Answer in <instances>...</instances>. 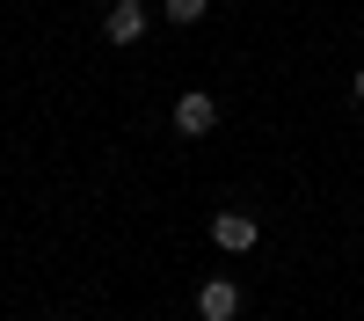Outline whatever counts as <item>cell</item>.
<instances>
[{"label":"cell","mask_w":364,"mask_h":321,"mask_svg":"<svg viewBox=\"0 0 364 321\" xmlns=\"http://www.w3.org/2000/svg\"><path fill=\"white\" fill-rule=\"evenodd\" d=\"M262 241V226L248 219V212H219V219H211V248H226V256H248Z\"/></svg>","instance_id":"obj_2"},{"label":"cell","mask_w":364,"mask_h":321,"mask_svg":"<svg viewBox=\"0 0 364 321\" xmlns=\"http://www.w3.org/2000/svg\"><path fill=\"white\" fill-rule=\"evenodd\" d=\"M102 37H109V44H139V37H146V8H139V0H109Z\"/></svg>","instance_id":"obj_4"},{"label":"cell","mask_w":364,"mask_h":321,"mask_svg":"<svg viewBox=\"0 0 364 321\" xmlns=\"http://www.w3.org/2000/svg\"><path fill=\"white\" fill-rule=\"evenodd\" d=\"M357 102H364V66H357Z\"/></svg>","instance_id":"obj_6"},{"label":"cell","mask_w":364,"mask_h":321,"mask_svg":"<svg viewBox=\"0 0 364 321\" xmlns=\"http://www.w3.org/2000/svg\"><path fill=\"white\" fill-rule=\"evenodd\" d=\"M197 314H204V321H233V314H240V285H233V278H204V285H197Z\"/></svg>","instance_id":"obj_3"},{"label":"cell","mask_w":364,"mask_h":321,"mask_svg":"<svg viewBox=\"0 0 364 321\" xmlns=\"http://www.w3.org/2000/svg\"><path fill=\"white\" fill-rule=\"evenodd\" d=\"M161 15H168L175 29H197V22H204V0H168V8H161Z\"/></svg>","instance_id":"obj_5"},{"label":"cell","mask_w":364,"mask_h":321,"mask_svg":"<svg viewBox=\"0 0 364 321\" xmlns=\"http://www.w3.org/2000/svg\"><path fill=\"white\" fill-rule=\"evenodd\" d=\"M211 125H219V102H211L204 88H190V95H175V132H182V139H204Z\"/></svg>","instance_id":"obj_1"}]
</instances>
